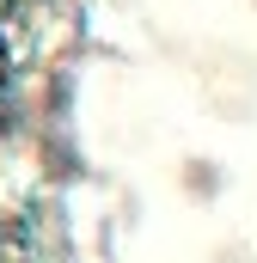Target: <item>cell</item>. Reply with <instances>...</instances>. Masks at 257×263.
Instances as JSON below:
<instances>
[{
	"label": "cell",
	"mask_w": 257,
	"mask_h": 263,
	"mask_svg": "<svg viewBox=\"0 0 257 263\" xmlns=\"http://www.w3.org/2000/svg\"><path fill=\"white\" fill-rule=\"evenodd\" d=\"M190 190H196V196H208V190H214V172H202V165H196V172H190Z\"/></svg>",
	"instance_id": "6da1fadb"
},
{
	"label": "cell",
	"mask_w": 257,
	"mask_h": 263,
	"mask_svg": "<svg viewBox=\"0 0 257 263\" xmlns=\"http://www.w3.org/2000/svg\"><path fill=\"white\" fill-rule=\"evenodd\" d=\"M6 12H12V0H0V18H6Z\"/></svg>",
	"instance_id": "7a4b0ae2"
},
{
	"label": "cell",
	"mask_w": 257,
	"mask_h": 263,
	"mask_svg": "<svg viewBox=\"0 0 257 263\" xmlns=\"http://www.w3.org/2000/svg\"><path fill=\"white\" fill-rule=\"evenodd\" d=\"M0 80H6V55H0Z\"/></svg>",
	"instance_id": "3957f363"
}]
</instances>
